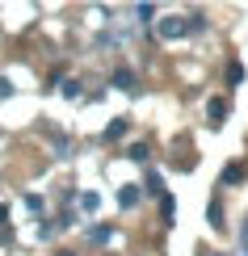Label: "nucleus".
I'll return each instance as SVG.
<instances>
[{
    "mask_svg": "<svg viewBox=\"0 0 248 256\" xmlns=\"http://www.w3.org/2000/svg\"><path fill=\"white\" fill-rule=\"evenodd\" d=\"M185 34H189V21H181V17L160 21V38H185Z\"/></svg>",
    "mask_w": 248,
    "mask_h": 256,
    "instance_id": "f257e3e1",
    "label": "nucleus"
},
{
    "mask_svg": "<svg viewBox=\"0 0 248 256\" xmlns=\"http://www.w3.org/2000/svg\"><path fill=\"white\" fill-rule=\"evenodd\" d=\"M114 88L135 92V72H131V68H118V72H114Z\"/></svg>",
    "mask_w": 248,
    "mask_h": 256,
    "instance_id": "f03ea898",
    "label": "nucleus"
},
{
    "mask_svg": "<svg viewBox=\"0 0 248 256\" xmlns=\"http://www.w3.org/2000/svg\"><path fill=\"white\" fill-rule=\"evenodd\" d=\"M206 114H210V122H223V118H227V101H223V97H210V101H206Z\"/></svg>",
    "mask_w": 248,
    "mask_h": 256,
    "instance_id": "7ed1b4c3",
    "label": "nucleus"
},
{
    "mask_svg": "<svg viewBox=\"0 0 248 256\" xmlns=\"http://www.w3.org/2000/svg\"><path fill=\"white\" fill-rule=\"evenodd\" d=\"M244 176H248V168H244V164H227V168H223V185H240Z\"/></svg>",
    "mask_w": 248,
    "mask_h": 256,
    "instance_id": "20e7f679",
    "label": "nucleus"
},
{
    "mask_svg": "<svg viewBox=\"0 0 248 256\" xmlns=\"http://www.w3.org/2000/svg\"><path fill=\"white\" fill-rule=\"evenodd\" d=\"M139 194H143L139 185H126L122 194H118V202H122V206H135V202H139Z\"/></svg>",
    "mask_w": 248,
    "mask_h": 256,
    "instance_id": "39448f33",
    "label": "nucleus"
},
{
    "mask_svg": "<svg viewBox=\"0 0 248 256\" xmlns=\"http://www.w3.org/2000/svg\"><path fill=\"white\" fill-rule=\"evenodd\" d=\"M122 134H126V118H114L105 126V138H122Z\"/></svg>",
    "mask_w": 248,
    "mask_h": 256,
    "instance_id": "423d86ee",
    "label": "nucleus"
},
{
    "mask_svg": "<svg viewBox=\"0 0 248 256\" xmlns=\"http://www.w3.org/2000/svg\"><path fill=\"white\" fill-rule=\"evenodd\" d=\"M210 227H223V202L219 198L210 202Z\"/></svg>",
    "mask_w": 248,
    "mask_h": 256,
    "instance_id": "0eeeda50",
    "label": "nucleus"
},
{
    "mask_svg": "<svg viewBox=\"0 0 248 256\" xmlns=\"http://www.w3.org/2000/svg\"><path fill=\"white\" fill-rule=\"evenodd\" d=\"M227 84H231V88H235V84H244V68H240V63H231V68H227Z\"/></svg>",
    "mask_w": 248,
    "mask_h": 256,
    "instance_id": "6e6552de",
    "label": "nucleus"
},
{
    "mask_svg": "<svg viewBox=\"0 0 248 256\" xmlns=\"http://www.w3.org/2000/svg\"><path fill=\"white\" fill-rule=\"evenodd\" d=\"M135 17L139 21H152L156 17V4H135Z\"/></svg>",
    "mask_w": 248,
    "mask_h": 256,
    "instance_id": "1a4fd4ad",
    "label": "nucleus"
},
{
    "mask_svg": "<svg viewBox=\"0 0 248 256\" xmlns=\"http://www.w3.org/2000/svg\"><path fill=\"white\" fill-rule=\"evenodd\" d=\"M131 160H139V164H143V160H147V147H143V143H135V147H131Z\"/></svg>",
    "mask_w": 248,
    "mask_h": 256,
    "instance_id": "9d476101",
    "label": "nucleus"
},
{
    "mask_svg": "<svg viewBox=\"0 0 248 256\" xmlns=\"http://www.w3.org/2000/svg\"><path fill=\"white\" fill-rule=\"evenodd\" d=\"M80 202H84V210H97V206H101V198H97V194H84Z\"/></svg>",
    "mask_w": 248,
    "mask_h": 256,
    "instance_id": "9b49d317",
    "label": "nucleus"
},
{
    "mask_svg": "<svg viewBox=\"0 0 248 256\" xmlns=\"http://www.w3.org/2000/svg\"><path fill=\"white\" fill-rule=\"evenodd\" d=\"M240 248H244V256H248V218L240 222Z\"/></svg>",
    "mask_w": 248,
    "mask_h": 256,
    "instance_id": "f8f14e48",
    "label": "nucleus"
},
{
    "mask_svg": "<svg viewBox=\"0 0 248 256\" xmlns=\"http://www.w3.org/2000/svg\"><path fill=\"white\" fill-rule=\"evenodd\" d=\"M9 92H13V88H9V80H0V97H9Z\"/></svg>",
    "mask_w": 248,
    "mask_h": 256,
    "instance_id": "ddd939ff",
    "label": "nucleus"
},
{
    "mask_svg": "<svg viewBox=\"0 0 248 256\" xmlns=\"http://www.w3.org/2000/svg\"><path fill=\"white\" fill-rule=\"evenodd\" d=\"M5 218H9V206H0V222H5Z\"/></svg>",
    "mask_w": 248,
    "mask_h": 256,
    "instance_id": "4468645a",
    "label": "nucleus"
},
{
    "mask_svg": "<svg viewBox=\"0 0 248 256\" xmlns=\"http://www.w3.org/2000/svg\"><path fill=\"white\" fill-rule=\"evenodd\" d=\"M206 256H223V252H206Z\"/></svg>",
    "mask_w": 248,
    "mask_h": 256,
    "instance_id": "2eb2a0df",
    "label": "nucleus"
},
{
    "mask_svg": "<svg viewBox=\"0 0 248 256\" xmlns=\"http://www.w3.org/2000/svg\"><path fill=\"white\" fill-rule=\"evenodd\" d=\"M59 256H72V252H59Z\"/></svg>",
    "mask_w": 248,
    "mask_h": 256,
    "instance_id": "dca6fc26",
    "label": "nucleus"
}]
</instances>
